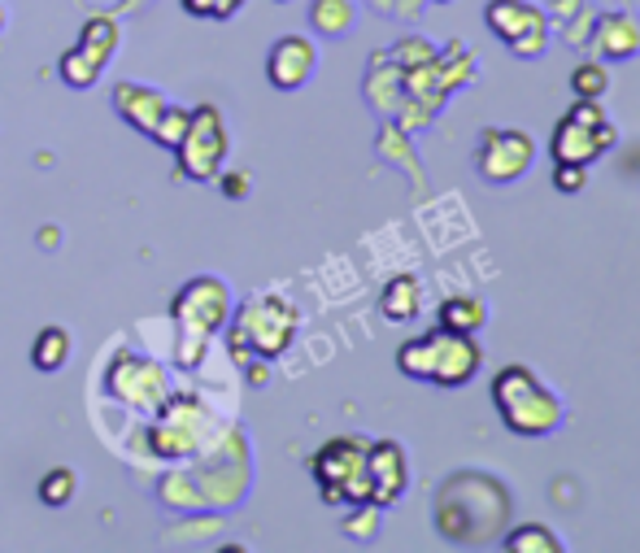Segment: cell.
<instances>
[{
    "label": "cell",
    "mask_w": 640,
    "mask_h": 553,
    "mask_svg": "<svg viewBox=\"0 0 640 553\" xmlns=\"http://www.w3.org/2000/svg\"><path fill=\"white\" fill-rule=\"evenodd\" d=\"M514 493L488 471H458L436 489V532L449 545L484 550L506 537Z\"/></svg>",
    "instance_id": "cell-1"
},
{
    "label": "cell",
    "mask_w": 640,
    "mask_h": 553,
    "mask_svg": "<svg viewBox=\"0 0 640 553\" xmlns=\"http://www.w3.org/2000/svg\"><path fill=\"white\" fill-rule=\"evenodd\" d=\"M479 362H484V349L475 336H462V332H449L436 323V332H423L414 340H405L396 349V371L410 375V380H423V384H440V388H462L479 375Z\"/></svg>",
    "instance_id": "cell-2"
},
{
    "label": "cell",
    "mask_w": 640,
    "mask_h": 553,
    "mask_svg": "<svg viewBox=\"0 0 640 553\" xmlns=\"http://www.w3.org/2000/svg\"><path fill=\"white\" fill-rule=\"evenodd\" d=\"M493 406L501 414V423L523 436V441H545L562 428L567 410H562V397L541 384L523 362H510L497 380H493Z\"/></svg>",
    "instance_id": "cell-3"
},
{
    "label": "cell",
    "mask_w": 640,
    "mask_h": 553,
    "mask_svg": "<svg viewBox=\"0 0 640 553\" xmlns=\"http://www.w3.org/2000/svg\"><path fill=\"white\" fill-rule=\"evenodd\" d=\"M170 318L179 323V366L197 371L205 349H210V340L232 318V288L223 279H214V275H197L175 292Z\"/></svg>",
    "instance_id": "cell-4"
},
{
    "label": "cell",
    "mask_w": 640,
    "mask_h": 553,
    "mask_svg": "<svg viewBox=\"0 0 640 553\" xmlns=\"http://www.w3.org/2000/svg\"><path fill=\"white\" fill-rule=\"evenodd\" d=\"M297 327H301V314L293 301L284 297H258L249 305L236 310V323L227 332V345H232V358L240 366H249V353H258L262 362H275L293 349L297 340Z\"/></svg>",
    "instance_id": "cell-5"
},
{
    "label": "cell",
    "mask_w": 640,
    "mask_h": 553,
    "mask_svg": "<svg viewBox=\"0 0 640 553\" xmlns=\"http://www.w3.org/2000/svg\"><path fill=\"white\" fill-rule=\"evenodd\" d=\"M370 441L362 436H335L310 458V471L319 480V493L327 506H362L370 502V476H366Z\"/></svg>",
    "instance_id": "cell-6"
},
{
    "label": "cell",
    "mask_w": 640,
    "mask_h": 553,
    "mask_svg": "<svg viewBox=\"0 0 640 553\" xmlns=\"http://www.w3.org/2000/svg\"><path fill=\"white\" fill-rule=\"evenodd\" d=\"M619 131L611 122V113L602 109V100H576L558 131H554V161H576V166H593L597 157H606L615 148Z\"/></svg>",
    "instance_id": "cell-7"
},
{
    "label": "cell",
    "mask_w": 640,
    "mask_h": 553,
    "mask_svg": "<svg viewBox=\"0 0 640 553\" xmlns=\"http://www.w3.org/2000/svg\"><path fill=\"white\" fill-rule=\"evenodd\" d=\"M227 148H232V140H227L223 113L214 105H197L192 122H188V131H183V140L175 148L179 175L192 179V183H214L223 175V166H227Z\"/></svg>",
    "instance_id": "cell-8"
},
{
    "label": "cell",
    "mask_w": 640,
    "mask_h": 553,
    "mask_svg": "<svg viewBox=\"0 0 640 553\" xmlns=\"http://www.w3.org/2000/svg\"><path fill=\"white\" fill-rule=\"evenodd\" d=\"M105 388L118 406H131V410H149L157 414L166 401H170V375L162 362L153 358H140V353H118L109 375H105Z\"/></svg>",
    "instance_id": "cell-9"
},
{
    "label": "cell",
    "mask_w": 640,
    "mask_h": 553,
    "mask_svg": "<svg viewBox=\"0 0 640 553\" xmlns=\"http://www.w3.org/2000/svg\"><path fill=\"white\" fill-rule=\"evenodd\" d=\"M114 48H118V22H114V17H105V13H96V17H87V22H83L79 44H74L70 52H61L57 74L66 79V87L87 92V87H96V83H100L105 65L114 61Z\"/></svg>",
    "instance_id": "cell-10"
},
{
    "label": "cell",
    "mask_w": 640,
    "mask_h": 553,
    "mask_svg": "<svg viewBox=\"0 0 640 553\" xmlns=\"http://www.w3.org/2000/svg\"><path fill=\"white\" fill-rule=\"evenodd\" d=\"M471 157H475V170H479L484 183L506 188V183H519V179L532 170V161H536V140H532L528 131H514V127H488V131L479 135V144H475Z\"/></svg>",
    "instance_id": "cell-11"
},
{
    "label": "cell",
    "mask_w": 640,
    "mask_h": 553,
    "mask_svg": "<svg viewBox=\"0 0 640 553\" xmlns=\"http://www.w3.org/2000/svg\"><path fill=\"white\" fill-rule=\"evenodd\" d=\"M210 432V410L197 397H170L157 410V428L149 432L153 454L162 458H192L197 449H205Z\"/></svg>",
    "instance_id": "cell-12"
},
{
    "label": "cell",
    "mask_w": 640,
    "mask_h": 553,
    "mask_svg": "<svg viewBox=\"0 0 640 553\" xmlns=\"http://www.w3.org/2000/svg\"><path fill=\"white\" fill-rule=\"evenodd\" d=\"M484 17H488L493 35H497L501 44H510V52L523 57V61L541 57L545 44H549V17H545V9H536L532 0H493V4L484 9Z\"/></svg>",
    "instance_id": "cell-13"
},
{
    "label": "cell",
    "mask_w": 640,
    "mask_h": 553,
    "mask_svg": "<svg viewBox=\"0 0 640 553\" xmlns=\"http://www.w3.org/2000/svg\"><path fill=\"white\" fill-rule=\"evenodd\" d=\"M366 476H370V506L388 510L405 497L410 489V462H405V449L396 441H375L370 454H366Z\"/></svg>",
    "instance_id": "cell-14"
},
{
    "label": "cell",
    "mask_w": 640,
    "mask_h": 553,
    "mask_svg": "<svg viewBox=\"0 0 640 553\" xmlns=\"http://www.w3.org/2000/svg\"><path fill=\"white\" fill-rule=\"evenodd\" d=\"M315 65H319L315 39H310V35H284V39L271 44L266 79H271V87H280V92H297V87L310 83Z\"/></svg>",
    "instance_id": "cell-15"
},
{
    "label": "cell",
    "mask_w": 640,
    "mask_h": 553,
    "mask_svg": "<svg viewBox=\"0 0 640 553\" xmlns=\"http://www.w3.org/2000/svg\"><path fill=\"white\" fill-rule=\"evenodd\" d=\"M166 105H170L166 92H157V87H149V83H131V79L114 83V109H118V118H122L131 131L153 135V127L162 122Z\"/></svg>",
    "instance_id": "cell-16"
},
{
    "label": "cell",
    "mask_w": 640,
    "mask_h": 553,
    "mask_svg": "<svg viewBox=\"0 0 640 553\" xmlns=\"http://www.w3.org/2000/svg\"><path fill=\"white\" fill-rule=\"evenodd\" d=\"M593 48L606 57V61H628V57H637L640 52V22L632 13H606V17H597V26H593Z\"/></svg>",
    "instance_id": "cell-17"
},
{
    "label": "cell",
    "mask_w": 640,
    "mask_h": 553,
    "mask_svg": "<svg viewBox=\"0 0 640 553\" xmlns=\"http://www.w3.org/2000/svg\"><path fill=\"white\" fill-rule=\"evenodd\" d=\"M379 310L388 323H414L423 314V284L414 275H396L388 279L383 297H379Z\"/></svg>",
    "instance_id": "cell-18"
},
{
    "label": "cell",
    "mask_w": 640,
    "mask_h": 553,
    "mask_svg": "<svg viewBox=\"0 0 640 553\" xmlns=\"http://www.w3.org/2000/svg\"><path fill=\"white\" fill-rule=\"evenodd\" d=\"M436 323L440 327H449V332H462V336H475L484 323H488V305L479 301V297H449L445 305H440V314H436Z\"/></svg>",
    "instance_id": "cell-19"
},
{
    "label": "cell",
    "mask_w": 640,
    "mask_h": 553,
    "mask_svg": "<svg viewBox=\"0 0 640 553\" xmlns=\"http://www.w3.org/2000/svg\"><path fill=\"white\" fill-rule=\"evenodd\" d=\"M70 349H74V340H70L66 327H44L35 336V345H31V366L44 371V375H52V371H61L70 362Z\"/></svg>",
    "instance_id": "cell-20"
},
{
    "label": "cell",
    "mask_w": 640,
    "mask_h": 553,
    "mask_svg": "<svg viewBox=\"0 0 640 553\" xmlns=\"http://www.w3.org/2000/svg\"><path fill=\"white\" fill-rule=\"evenodd\" d=\"M501 545L510 553H562V537L554 532V528H545V524H523V528H506V537H501Z\"/></svg>",
    "instance_id": "cell-21"
},
{
    "label": "cell",
    "mask_w": 640,
    "mask_h": 553,
    "mask_svg": "<svg viewBox=\"0 0 640 553\" xmlns=\"http://www.w3.org/2000/svg\"><path fill=\"white\" fill-rule=\"evenodd\" d=\"M353 0H315L310 4V26L319 31V35H348L353 31Z\"/></svg>",
    "instance_id": "cell-22"
},
{
    "label": "cell",
    "mask_w": 640,
    "mask_h": 553,
    "mask_svg": "<svg viewBox=\"0 0 640 553\" xmlns=\"http://www.w3.org/2000/svg\"><path fill=\"white\" fill-rule=\"evenodd\" d=\"M571 92H576V100H602L611 92V70L602 61H580L571 70Z\"/></svg>",
    "instance_id": "cell-23"
},
{
    "label": "cell",
    "mask_w": 640,
    "mask_h": 553,
    "mask_svg": "<svg viewBox=\"0 0 640 553\" xmlns=\"http://www.w3.org/2000/svg\"><path fill=\"white\" fill-rule=\"evenodd\" d=\"M74 493H79V480H74V471H70V467H52V471L39 480V502H44V506H52V510L70 506V502H74Z\"/></svg>",
    "instance_id": "cell-24"
},
{
    "label": "cell",
    "mask_w": 640,
    "mask_h": 553,
    "mask_svg": "<svg viewBox=\"0 0 640 553\" xmlns=\"http://www.w3.org/2000/svg\"><path fill=\"white\" fill-rule=\"evenodd\" d=\"M188 122H192V109H179V105H166V113H162V122L153 127V144H162V148H179V140H183V131H188Z\"/></svg>",
    "instance_id": "cell-25"
},
{
    "label": "cell",
    "mask_w": 640,
    "mask_h": 553,
    "mask_svg": "<svg viewBox=\"0 0 640 553\" xmlns=\"http://www.w3.org/2000/svg\"><path fill=\"white\" fill-rule=\"evenodd\" d=\"M188 17H201V22H227L245 9V0H179Z\"/></svg>",
    "instance_id": "cell-26"
},
{
    "label": "cell",
    "mask_w": 640,
    "mask_h": 553,
    "mask_svg": "<svg viewBox=\"0 0 640 553\" xmlns=\"http://www.w3.org/2000/svg\"><path fill=\"white\" fill-rule=\"evenodd\" d=\"M375 532H379V506H370V502L353 506V515L344 519V537H353V541H375Z\"/></svg>",
    "instance_id": "cell-27"
},
{
    "label": "cell",
    "mask_w": 640,
    "mask_h": 553,
    "mask_svg": "<svg viewBox=\"0 0 640 553\" xmlns=\"http://www.w3.org/2000/svg\"><path fill=\"white\" fill-rule=\"evenodd\" d=\"M436 52H440V48L427 44V39H401V44L392 48V61H396L401 70H418V65H427Z\"/></svg>",
    "instance_id": "cell-28"
},
{
    "label": "cell",
    "mask_w": 640,
    "mask_h": 553,
    "mask_svg": "<svg viewBox=\"0 0 640 553\" xmlns=\"http://www.w3.org/2000/svg\"><path fill=\"white\" fill-rule=\"evenodd\" d=\"M584 183H589V166H576V161H558L554 166V188L558 192L576 196V192H584Z\"/></svg>",
    "instance_id": "cell-29"
},
{
    "label": "cell",
    "mask_w": 640,
    "mask_h": 553,
    "mask_svg": "<svg viewBox=\"0 0 640 553\" xmlns=\"http://www.w3.org/2000/svg\"><path fill=\"white\" fill-rule=\"evenodd\" d=\"M218 188H223V196H227V201H245V196H249V188H253V179H249V175H240V170H232V175H218Z\"/></svg>",
    "instance_id": "cell-30"
},
{
    "label": "cell",
    "mask_w": 640,
    "mask_h": 553,
    "mask_svg": "<svg viewBox=\"0 0 640 553\" xmlns=\"http://www.w3.org/2000/svg\"><path fill=\"white\" fill-rule=\"evenodd\" d=\"M245 371H249V380H253V384H258V388H262V384H266V380H271V371H266V366H245Z\"/></svg>",
    "instance_id": "cell-31"
},
{
    "label": "cell",
    "mask_w": 640,
    "mask_h": 553,
    "mask_svg": "<svg viewBox=\"0 0 640 553\" xmlns=\"http://www.w3.org/2000/svg\"><path fill=\"white\" fill-rule=\"evenodd\" d=\"M379 13H396V0H370Z\"/></svg>",
    "instance_id": "cell-32"
},
{
    "label": "cell",
    "mask_w": 640,
    "mask_h": 553,
    "mask_svg": "<svg viewBox=\"0 0 640 553\" xmlns=\"http://www.w3.org/2000/svg\"><path fill=\"white\" fill-rule=\"evenodd\" d=\"M567 9H576V0H554V13H567Z\"/></svg>",
    "instance_id": "cell-33"
},
{
    "label": "cell",
    "mask_w": 640,
    "mask_h": 553,
    "mask_svg": "<svg viewBox=\"0 0 640 553\" xmlns=\"http://www.w3.org/2000/svg\"><path fill=\"white\" fill-rule=\"evenodd\" d=\"M0 26H4V4H0Z\"/></svg>",
    "instance_id": "cell-34"
},
{
    "label": "cell",
    "mask_w": 640,
    "mask_h": 553,
    "mask_svg": "<svg viewBox=\"0 0 640 553\" xmlns=\"http://www.w3.org/2000/svg\"><path fill=\"white\" fill-rule=\"evenodd\" d=\"M440 4H449V0H440Z\"/></svg>",
    "instance_id": "cell-35"
},
{
    "label": "cell",
    "mask_w": 640,
    "mask_h": 553,
    "mask_svg": "<svg viewBox=\"0 0 640 553\" xmlns=\"http://www.w3.org/2000/svg\"><path fill=\"white\" fill-rule=\"evenodd\" d=\"M284 4H288V0H284Z\"/></svg>",
    "instance_id": "cell-36"
}]
</instances>
